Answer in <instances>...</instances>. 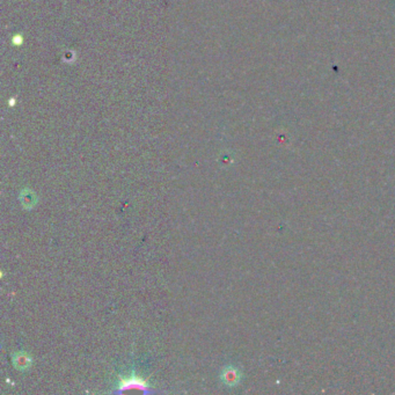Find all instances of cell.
<instances>
[{
    "label": "cell",
    "instance_id": "obj_4",
    "mask_svg": "<svg viewBox=\"0 0 395 395\" xmlns=\"http://www.w3.org/2000/svg\"><path fill=\"white\" fill-rule=\"evenodd\" d=\"M22 202H24L25 204H28V206L30 205L31 203H35V198H33V194H31L30 192L25 193V196H22Z\"/></svg>",
    "mask_w": 395,
    "mask_h": 395
},
{
    "label": "cell",
    "instance_id": "obj_1",
    "mask_svg": "<svg viewBox=\"0 0 395 395\" xmlns=\"http://www.w3.org/2000/svg\"><path fill=\"white\" fill-rule=\"evenodd\" d=\"M125 389H139L143 392H147V386L139 377L130 375L120 381V392Z\"/></svg>",
    "mask_w": 395,
    "mask_h": 395
},
{
    "label": "cell",
    "instance_id": "obj_3",
    "mask_svg": "<svg viewBox=\"0 0 395 395\" xmlns=\"http://www.w3.org/2000/svg\"><path fill=\"white\" fill-rule=\"evenodd\" d=\"M222 378H224L226 384L233 385L238 379V374L233 369H228L224 371V373H222Z\"/></svg>",
    "mask_w": 395,
    "mask_h": 395
},
{
    "label": "cell",
    "instance_id": "obj_2",
    "mask_svg": "<svg viewBox=\"0 0 395 395\" xmlns=\"http://www.w3.org/2000/svg\"><path fill=\"white\" fill-rule=\"evenodd\" d=\"M15 365L19 367V369H27L30 364V358L25 355V353H19L15 358H14Z\"/></svg>",
    "mask_w": 395,
    "mask_h": 395
}]
</instances>
